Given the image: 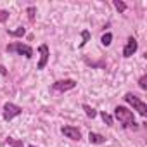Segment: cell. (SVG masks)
Returning <instances> with one entry per match:
<instances>
[{"label": "cell", "mask_w": 147, "mask_h": 147, "mask_svg": "<svg viewBox=\"0 0 147 147\" xmlns=\"http://www.w3.org/2000/svg\"><path fill=\"white\" fill-rule=\"evenodd\" d=\"M75 87H76V82L71 80V78L59 80V82L52 83V90H54V92H67V90H73Z\"/></svg>", "instance_id": "obj_5"}, {"label": "cell", "mask_w": 147, "mask_h": 147, "mask_svg": "<svg viewBox=\"0 0 147 147\" xmlns=\"http://www.w3.org/2000/svg\"><path fill=\"white\" fill-rule=\"evenodd\" d=\"M137 49H138V42H137L133 36H130V38L126 40V43H125V49H123V57H125V59L131 57V55L137 52Z\"/></svg>", "instance_id": "obj_7"}, {"label": "cell", "mask_w": 147, "mask_h": 147, "mask_svg": "<svg viewBox=\"0 0 147 147\" xmlns=\"http://www.w3.org/2000/svg\"><path fill=\"white\" fill-rule=\"evenodd\" d=\"M24 33H26V28H23V26H19L18 30H7L9 36H24Z\"/></svg>", "instance_id": "obj_11"}, {"label": "cell", "mask_w": 147, "mask_h": 147, "mask_svg": "<svg viewBox=\"0 0 147 147\" xmlns=\"http://www.w3.org/2000/svg\"><path fill=\"white\" fill-rule=\"evenodd\" d=\"M88 40H90V33H88L87 30H83V31H82V43H80V49H82V47H85Z\"/></svg>", "instance_id": "obj_16"}, {"label": "cell", "mask_w": 147, "mask_h": 147, "mask_svg": "<svg viewBox=\"0 0 147 147\" xmlns=\"http://www.w3.org/2000/svg\"><path fill=\"white\" fill-rule=\"evenodd\" d=\"M5 144H7L9 147H24L23 140H19V138H14V137H7V138H5Z\"/></svg>", "instance_id": "obj_10"}, {"label": "cell", "mask_w": 147, "mask_h": 147, "mask_svg": "<svg viewBox=\"0 0 147 147\" xmlns=\"http://www.w3.org/2000/svg\"><path fill=\"white\" fill-rule=\"evenodd\" d=\"M100 118H102V121H104L107 126H113V125H114V118H113L111 114H107L106 111H100Z\"/></svg>", "instance_id": "obj_12"}, {"label": "cell", "mask_w": 147, "mask_h": 147, "mask_svg": "<svg viewBox=\"0 0 147 147\" xmlns=\"http://www.w3.org/2000/svg\"><path fill=\"white\" fill-rule=\"evenodd\" d=\"M111 42H113V35L107 31L106 35H102V38H100V43L104 45V47H109L111 45Z\"/></svg>", "instance_id": "obj_14"}, {"label": "cell", "mask_w": 147, "mask_h": 147, "mask_svg": "<svg viewBox=\"0 0 147 147\" xmlns=\"http://www.w3.org/2000/svg\"><path fill=\"white\" fill-rule=\"evenodd\" d=\"M7 19H9V11L0 9V23H5Z\"/></svg>", "instance_id": "obj_19"}, {"label": "cell", "mask_w": 147, "mask_h": 147, "mask_svg": "<svg viewBox=\"0 0 147 147\" xmlns=\"http://www.w3.org/2000/svg\"><path fill=\"white\" fill-rule=\"evenodd\" d=\"M26 12H28V19H30V21H35V14H36V7H33V5H30V7L26 9Z\"/></svg>", "instance_id": "obj_17"}, {"label": "cell", "mask_w": 147, "mask_h": 147, "mask_svg": "<svg viewBox=\"0 0 147 147\" xmlns=\"http://www.w3.org/2000/svg\"><path fill=\"white\" fill-rule=\"evenodd\" d=\"M82 107H83V111H85V114H87V116H88V118H92V119H94V118H95V116H97V111H95V109H94V107H90V106H88V104H83V106H82Z\"/></svg>", "instance_id": "obj_13"}, {"label": "cell", "mask_w": 147, "mask_h": 147, "mask_svg": "<svg viewBox=\"0 0 147 147\" xmlns=\"http://www.w3.org/2000/svg\"><path fill=\"white\" fill-rule=\"evenodd\" d=\"M5 49H7V52L24 55L26 59H31V57H33V49H31L28 43H23V42H14V43H9Z\"/></svg>", "instance_id": "obj_3"}, {"label": "cell", "mask_w": 147, "mask_h": 147, "mask_svg": "<svg viewBox=\"0 0 147 147\" xmlns=\"http://www.w3.org/2000/svg\"><path fill=\"white\" fill-rule=\"evenodd\" d=\"M38 54H40V61H38V66H36V69H45V66L49 64V57H50V50H49V47L45 45V43H42L40 47H38Z\"/></svg>", "instance_id": "obj_6"}, {"label": "cell", "mask_w": 147, "mask_h": 147, "mask_svg": "<svg viewBox=\"0 0 147 147\" xmlns=\"http://www.w3.org/2000/svg\"><path fill=\"white\" fill-rule=\"evenodd\" d=\"M0 75H4V76L7 75V69H5L4 66H0Z\"/></svg>", "instance_id": "obj_20"}, {"label": "cell", "mask_w": 147, "mask_h": 147, "mask_svg": "<svg viewBox=\"0 0 147 147\" xmlns=\"http://www.w3.org/2000/svg\"><path fill=\"white\" fill-rule=\"evenodd\" d=\"M28 147H36V145H28Z\"/></svg>", "instance_id": "obj_21"}, {"label": "cell", "mask_w": 147, "mask_h": 147, "mask_svg": "<svg viewBox=\"0 0 147 147\" xmlns=\"http://www.w3.org/2000/svg\"><path fill=\"white\" fill-rule=\"evenodd\" d=\"M114 118L119 121V125L125 130H138V125L135 121L133 111H130V109H126L123 106H116L114 107Z\"/></svg>", "instance_id": "obj_1"}, {"label": "cell", "mask_w": 147, "mask_h": 147, "mask_svg": "<svg viewBox=\"0 0 147 147\" xmlns=\"http://www.w3.org/2000/svg\"><path fill=\"white\" fill-rule=\"evenodd\" d=\"M113 5L116 7V11H118V12H125V11H126V4H125V2H119V0H114Z\"/></svg>", "instance_id": "obj_15"}, {"label": "cell", "mask_w": 147, "mask_h": 147, "mask_svg": "<svg viewBox=\"0 0 147 147\" xmlns=\"http://www.w3.org/2000/svg\"><path fill=\"white\" fill-rule=\"evenodd\" d=\"M61 131H62V135H66L67 138H71V140H82V131L76 128V126H62L61 128Z\"/></svg>", "instance_id": "obj_8"}, {"label": "cell", "mask_w": 147, "mask_h": 147, "mask_svg": "<svg viewBox=\"0 0 147 147\" xmlns=\"http://www.w3.org/2000/svg\"><path fill=\"white\" fill-rule=\"evenodd\" d=\"M138 87H140L142 90H147V75H142V76H140V80H138Z\"/></svg>", "instance_id": "obj_18"}, {"label": "cell", "mask_w": 147, "mask_h": 147, "mask_svg": "<svg viewBox=\"0 0 147 147\" xmlns=\"http://www.w3.org/2000/svg\"><path fill=\"white\" fill-rule=\"evenodd\" d=\"M107 138L104 137V135H100V133H95V131H90L88 133V142L90 144H104Z\"/></svg>", "instance_id": "obj_9"}, {"label": "cell", "mask_w": 147, "mask_h": 147, "mask_svg": "<svg viewBox=\"0 0 147 147\" xmlns=\"http://www.w3.org/2000/svg\"><path fill=\"white\" fill-rule=\"evenodd\" d=\"M123 99H125V102H128V104H130V106H131L138 114H140V116H144V118L147 116V104H145L144 100H140L135 94L128 92V94H125V97H123Z\"/></svg>", "instance_id": "obj_2"}, {"label": "cell", "mask_w": 147, "mask_h": 147, "mask_svg": "<svg viewBox=\"0 0 147 147\" xmlns=\"http://www.w3.org/2000/svg\"><path fill=\"white\" fill-rule=\"evenodd\" d=\"M19 114H23V107L21 106H18L14 102H5L4 104V107H2V118L5 121H11V119H14Z\"/></svg>", "instance_id": "obj_4"}]
</instances>
